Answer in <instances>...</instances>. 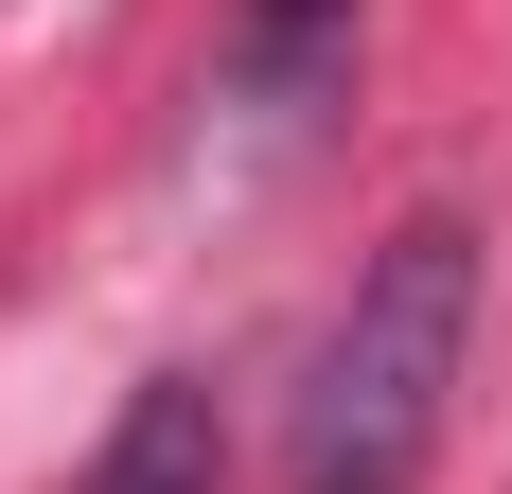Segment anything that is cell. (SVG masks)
Listing matches in <instances>:
<instances>
[{"label": "cell", "instance_id": "1", "mask_svg": "<svg viewBox=\"0 0 512 494\" xmlns=\"http://www.w3.org/2000/svg\"><path fill=\"white\" fill-rule=\"evenodd\" d=\"M460 336H477V230L460 212H407V230L354 265V300H336V336H318V371H301L283 494H424Z\"/></svg>", "mask_w": 512, "mask_h": 494}, {"label": "cell", "instance_id": "2", "mask_svg": "<svg viewBox=\"0 0 512 494\" xmlns=\"http://www.w3.org/2000/svg\"><path fill=\"white\" fill-rule=\"evenodd\" d=\"M336 71H354V0H248L212 89L265 106V124H318V89H336Z\"/></svg>", "mask_w": 512, "mask_h": 494}, {"label": "cell", "instance_id": "3", "mask_svg": "<svg viewBox=\"0 0 512 494\" xmlns=\"http://www.w3.org/2000/svg\"><path fill=\"white\" fill-rule=\"evenodd\" d=\"M212 477H230V424H212L195 371H159V389H124V424H106V459L71 494H212Z\"/></svg>", "mask_w": 512, "mask_h": 494}]
</instances>
